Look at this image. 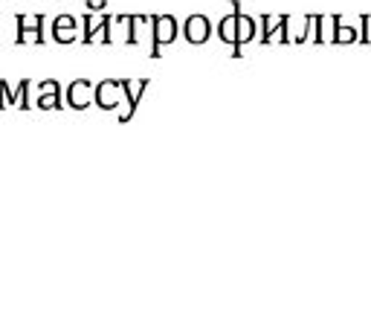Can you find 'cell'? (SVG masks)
Masks as SVG:
<instances>
[{"instance_id": "cell-3", "label": "cell", "mask_w": 371, "mask_h": 334, "mask_svg": "<svg viewBox=\"0 0 371 334\" xmlns=\"http://www.w3.org/2000/svg\"><path fill=\"white\" fill-rule=\"evenodd\" d=\"M186 41L189 44H206V38L212 35V26L206 21V15H192L189 21H186Z\"/></svg>"}, {"instance_id": "cell-2", "label": "cell", "mask_w": 371, "mask_h": 334, "mask_svg": "<svg viewBox=\"0 0 371 334\" xmlns=\"http://www.w3.org/2000/svg\"><path fill=\"white\" fill-rule=\"evenodd\" d=\"M154 44H151V58H160V47L177 38V21L171 15H154Z\"/></svg>"}, {"instance_id": "cell-5", "label": "cell", "mask_w": 371, "mask_h": 334, "mask_svg": "<svg viewBox=\"0 0 371 334\" xmlns=\"http://www.w3.org/2000/svg\"><path fill=\"white\" fill-rule=\"evenodd\" d=\"M26 90H29V82H21V87L15 94H9V84L0 79V108H9V105H21V108H29L26 102Z\"/></svg>"}, {"instance_id": "cell-4", "label": "cell", "mask_w": 371, "mask_h": 334, "mask_svg": "<svg viewBox=\"0 0 371 334\" xmlns=\"http://www.w3.org/2000/svg\"><path fill=\"white\" fill-rule=\"evenodd\" d=\"M44 15H35V26L26 23V15H18V44H26L29 38H35V44H44Z\"/></svg>"}, {"instance_id": "cell-1", "label": "cell", "mask_w": 371, "mask_h": 334, "mask_svg": "<svg viewBox=\"0 0 371 334\" xmlns=\"http://www.w3.org/2000/svg\"><path fill=\"white\" fill-rule=\"evenodd\" d=\"M253 33H256V23L241 12V6H238V4H235V12H232L229 18H224V21H221V26H218V35H221V41H229L235 55H241V47H244L246 41H253Z\"/></svg>"}, {"instance_id": "cell-7", "label": "cell", "mask_w": 371, "mask_h": 334, "mask_svg": "<svg viewBox=\"0 0 371 334\" xmlns=\"http://www.w3.org/2000/svg\"><path fill=\"white\" fill-rule=\"evenodd\" d=\"M44 87H50V94L44 96V99H38V108H61V90H58V84L55 82H44Z\"/></svg>"}, {"instance_id": "cell-6", "label": "cell", "mask_w": 371, "mask_h": 334, "mask_svg": "<svg viewBox=\"0 0 371 334\" xmlns=\"http://www.w3.org/2000/svg\"><path fill=\"white\" fill-rule=\"evenodd\" d=\"M76 21L70 18V15H61V18H55V23H52V38L55 41H61V44H70L73 38H76Z\"/></svg>"}, {"instance_id": "cell-9", "label": "cell", "mask_w": 371, "mask_h": 334, "mask_svg": "<svg viewBox=\"0 0 371 334\" xmlns=\"http://www.w3.org/2000/svg\"><path fill=\"white\" fill-rule=\"evenodd\" d=\"M357 35H354V29H348V26H339V33L333 35V41H354Z\"/></svg>"}, {"instance_id": "cell-8", "label": "cell", "mask_w": 371, "mask_h": 334, "mask_svg": "<svg viewBox=\"0 0 371 334\" xmlns=\"http://www.w3.org/2000/svg\"><path fill=\"white\" fill-rule=\"evenodd\" d=\"M84 29H87V33H84V41L90 44V41H93V33H90L93 26H90V21H87V18H84ZM108 29H110V18L105 15V18H102V26H99V33H105V38H108V44H110V35H108Z\"/></svg>"}]
</instances>
